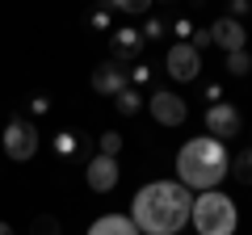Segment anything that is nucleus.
Masks as SVG:
<instances>
[{"label":"nucleus","instance_id":"nucleus-7","mask_svg":"<svg viewBox=\"0 0 252 235\" xmlns=\"http://www.w3.org/2000/svg\"><path fill=\"white\" fill-rule=\"evenodd\" d=\"M147 109H152V118L160 122V126H181V122L189 118V105H185V101H181L172 88H160V92H152Z\"/></svg>","mask_w":252,"mask_h":235},{"label":"nucleus","instance_id":"nucleus-5","mask_svg":"<svg viewBox=\"0 0 252 235\" xmlns=\"http://www.w3.org/2000/svg\"><path fill=\"white\" fill-rule=\"evenodd\" d=\"M198 67H202V55L193 51L189 42H177V46L168 51V59H164V72H168L177 84H189V80H198Z\"/></svg>","mask_w":252,"mask_h":235},{"label":"nucleus","instance_id":"nucleus-18","mask_svg":"<svg viewBox=\"0 0 252 235\" xmlns=\"http://www.w3.org/2000/svg\"><path fill=\"white\" fill-rule=\"evenodd\" d=\"M109 9H114V13H130V17H139V13L152 9V0H109Z\"/></svg>","mask_w":252,"mask_h":235},{"label":"nucleus","instance_id":"nucleus-22","mask_svg":"<svg viewBox=\"0 0 252 235\" xmlns=\"http://www.w3.org/2000/svg\"><path fill=\"white\" fill-rule=\"evenodd\" d=\"M147 80H152V67H147V63H139V67H130V88H143Z\"/></svg>","mask_w":252,"mask_h":235},{"label":"nucleus","instance_id":"nucleus-26","mask_svg":"<svg viewBox=\"0 0 252 235\" xmlns=\"http://www.w3.org/2000/svg\"><path fill=\"white\" fill-rule=\"evenodd\" d=\"M248 9H252L248 0H231V13H227V17H231V21H240V17H248Z\"/></svg>","mask_w":252,"mask_h":235},{"label":"nucleus","instance_id":"nucleus-12","mask_svg":"<svg viewBox=\"0 0 252 235\" xmlns=\"http://www.w3.org/2000/svg\"><path fill=\"white\" fill-rule=\"evenodd\" d=\"M89 235H139V227L130 223L126 214H105L89 227Z\"/></svg>","mask_w":252,"mask_h":235},{"label":"nucleus","instance_id":"nucleus-23","mask_svg":"<svg viewBox=\"0 0 252 235\" xmlns=\"http://www.w3.org/2000/svg\"><path fill=\"white\" fill-rule=\"evenodd\" d=\"M34 235H59V223H55L51 214H46V218H34Z\"/></svg>","mask_w":252,"mask_h":235},{"label":"nucleus","instance_id":"nucleus-25","mask_svg":"<svg viewBox=\"0 0 252 235\" xmlns=\"http://www.w3.org/2000/svg\"><path fill=\"white\" fill-rule=\"evenodd\" d=\"M46 109H51V101H46V97H30V118H42Z\"/></svg>","mask_w":252,"mask_h":235},{"label":"nucleus","instance_id":"nucleus-3","mask_svg":"<svg viewBox=\"0 0 252 235\" xmlns=\"http://www.w3.org/2000/svg\"><path fill=\"white\" fill-rule=\"evenodd\" d=\"M189 223H193V231H198V235H235L240 214H235V202L227 198V193L210 189V193H198V198H193Z\"/></svg>","mask_w":252,"mask_h":235},{"label":"nucleus","instance_id":"nucleus-1","mask_svg":"<svg viewBox=\"0 0 252 235\" xmlns=\"http://www.w3.org/2000/svg\"><path fill=\"white\" fill-rule=\"evenodd\" d=\"M189 210H193V193L181 181H152L135 193L126 218L139 227V235H181Z\"/></svg>","mask_w":252,"mask_h":235},{"label":"nucleus","instance_id":"nucleus-27","mask_svg":"<svg viewBox=\"0 0 252 235\" xmlns=\"http://www.w3.org/2000/svg\"><path fill=\"white\" fill-rule=\"evenodd\" d=\"M206 101H210V105H219V101H223V84H210V88H206Z\"/></svg>","mask_w":252,"mask_h":235},{"label":"nucleus","instance_id":"nucleus-14","mask_svg":"<svg viewBox=\"0 0 252 235\" xmlns=\"http://www.w3.org/2000/svg\"><path fill=\"white\" fill-rule=\"evenodd\" d=\"M114 109H118L122 118H135L139 109H143V92H139V88H122V92L114 97Z\"/></svg>","mask_w":252,"mask_h":235},{"label":"nucleus","instance_id":"nucleus-9","mask_svg":"<svg viewBox=\"0 0 252 235\" xmlns=\"http://www.w3.org/2000/svg\"><path fill=\"white\" fill-rule=\"evenodd\" d=\"M118 176H122V168H118V160H109V155H93V160L84 164V181H89L93 193H109L118 185Z\"/></svg>","mask_w":252,"mask_h":235},{"label":"nucleus","instance_id":"nucleus-11","mask_svg":"<svg viewBox=\"0 0 252 235\" xmlns=\"http://www.w3.org/2000/svg\"><path fill=\"white\" fill-rule=\"evenodd\" d=\"M244 21H231V17H219L210 21V46H223L227 55L231 51H244Z\"/></svg>","mask_w":252,"mask_h":235},{"label":"nucleus","instance_id":"nucleus-15","mask_svg":"<svg viewBox=\"0 0 252 235\" xmlns=\"http://www.w3.org/2000/svg\"><path fill=\"white\" fill-rule=\"evenodd\" d=\"M227 172H231V176H235L240 185H252V147H248V151H240V155H235V160L227 164Z\"/></svg>","mask_w":252,"mask_h":235},{"label":"nucleus","instance_id":"nucleus-2","mask_svg":"<svg viewBox=\"0 0 252 235\" xmlns=\"http://www.w3.org/2000/svg\"><path fill=\"white\" fill-rule=\"evenodd\" d=\"M227 164H231L227 147L219 143V139H210V135H198V139H189V143L181 147V155H177V176H181L185 189L210 193V189L227 176Z\"/></svg>","mask_w":252,"mask_h":235},{"label":"nucleus","instance_id":"nucleus-17","mask_svg":"<svg viewBox=\"0 0 252 235\" xmlns=\"http://www.w3.org/2000/svg\"><path fill=\"white\" fill-rule=\"evenodd\" d=\"M118 151H122V135H118V130H105V135L97 139V155H109V160H118Z\"/></svg>","mask_w":252,"mask_h":235},{"label":"nucleus","instance_id":"nucleus-4","mask_svg":"<svg viewBox=\"0 0 252 235\" xmlns=\"http://www.w3.org/2000/svg\"><path fill=\"white\" fill-rule=\"evenodd\" d=\"M0 147L9 160H34L38 155V126L30 118H9V126L0 130Z\"/></svg>","mask_w":252,"mask_h":235},{"label":"nucleus","instance_id":"nucleus-6","mask_svg":"<svg viewBox=\"0 0 252 235\" xmlns=\"http://www.w3.org/2000/svg\"><path fill=\"white\" fill-rule=\"evenodd\" d=\"M240 109L231 105V101H219V105H206V130H210V139H235L240 135Z\"/></svg>","mask_w":252,"mask_h":235},{"label":"nucleus","instance_id":"nucleus-8","mask_svg":"<svg viewBox=\"0 0 252 235\" xmlns=\"http://www.w3.org/2000/svg\"><path fill=\"white\" fill-rule=\"evenodd\" d=\"M122 88H130V67H122V63H101V67H93V92H101V97H109L114 101Z\"/></svg>","mask_w":252,"mask_h":235},{"label":"nucleus","instance_id":"nucleus-10","mask_svg":"<svg viewBox=\"0 0 252 235\" xmlns=\"http://www.w3.org/2000/svg\"><path fill=\"white\" fill-rule=\"evenodd\" d=\"M109 51H114V63H130V59H139L143 55V34H139L135 26H118L114 34H109Z\"/></svg>","mask_w":252,"mask_h":235},{"label":"nucleus","instance_id":"nucleus-28","mask_svg":"<svg viewBox=\"0 0 252 235\" xmlns=\"http://www.w3.org/2000/svg\"><path fill=\"white\" fill-rule=\"evenodd\" d=\"M0 235H13V227H9V223H0Z\"/></svg>","mask_w":252,"mask_h":235},{"label":"nucleus","instance_id":"nucleus-13","mask_svg":"<svg viewBox=\"0 0 252 235\" xmlns=\"http://www.w3.org/2000/svg\"><path fill=\"white\" fill-rule=\"evenodd\" d=\"M51 151L59 155V160H76V155H84V135L80 130H59L51 143Z\"/></svg>","mask_w":252,"mask_h":235},{"label":"nucleus","instance_id":"nucleus-19","mask_svg":"<svg viewBox=\"0 0 252 235\" xmlns=\"http://www.w3.org/2000/svg\"><path fill=\"white\" fill-rule=\"evenodd\" d=\"M89 26H93V29H101V34H105V29L114 34V9H109V4H101V9L89 17Z\"/></svg>","mask_w":252,"mask_h":235},{"label":"nucleus","instance_id":"nucleus-24","mask_svg":"<svg viewBox=\"0 0 252 235\" xmlns=\"http://www.w3.org/2000/svg\"><path fill=\"white\" fill-rule=\"evenodd\" d=\"M189 46H193V51H206V46H210V29H193V38H189Z\"/></svg>","mask_w":252,"mask_h":235},{"label":"nucleus","instance_id":"nucleus-16","mask_svg":"<svg viewBox=\"0 0 252 235\" xmlns=\"http://www.w3.org/2000/svg\"><path fill=\"white\" fill-rule=\"evenodd\" d=\"M223 67H227L231 76H248V72H252V55H248V51H231Z\"/></svg>","mask_w":252,"mask_h":235},{"label":"nucleus","instance_id":"nucleus-20","mask_svg":"<svg viewBox=\"0 0 252 235\" xmlns=\"http://www.w3.org/2000/svg\"><path fill=\"white\" fill-rule=\"evenodd\" d=\"M139 34H143V42H156V38L168 34V21H164V17H147V26L139 29Z\"/></svg>","mask_w":252,"mask_h":235},{"label":"nucleus","instance_id":"nucleus-21","mask_svg":"<svg viewBox=\"0 0 252 235\" xmlns=\"http://www.w3.org/2000/svg\"><path fill=\"white\" fill-rule=\"evenodd\" d=\"M168 29L177 34V42H189V38H193V21H189V17H172Z\"/></svg>","mask_w":252,"mask_h":235}]
</instances>
